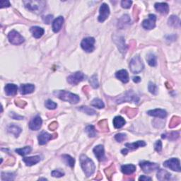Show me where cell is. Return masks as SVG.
I'll list each match as a JSON object with an SVG mask.
<instances>
[{
    "label": "cell",
    "instance_id": "obj_1",
    "mask_svg": "<svg viewBox=\"0 0 181 181\" xmlns=\"http://www.w3.org/2000/svg\"><path fill=\"white\" fill-rule=\"evenodd\" d=\"M80 163H81V166L86 177H90V175L94 174L95 170V165L91 159H90L86 155L82 154L80 156Z\"/></svg>",
    "mask_w": 181,
    "mask_h": 181
},
{
    "label": "cell",
    "instance_id": "obj_2",
    "mask_svg": "<svg viewBox=\"0 0 181 181\" xmlns=\"http://www.w3.org/2000/svg\"><path fill=\"white\" fill-rule=\"evenodd\" d=\"M54 95L59 98V99L63 100L64 101H67L70 103L72 104H77L80 100L79 97L77 95L63 90H55V91H54Z\"/></svg>",
    "mask_w": 181,
    "mask_h": 181
},
{
    "label": "cell",
    "instance_id": "obj_3",
    "mask_svg": "<svg viewBox=\"0 0 181 181\" xmlns=\"http://www.w3.org/2000/svg\"><path fill=\"white\" fill-rule=\"evenodd\" d=\"M115 100V103H118V104L125 102H134L137 103L139 101V98L134 94L132 90H129L127 92H125V94L116 98Z\"/></svg>",
    "mask_w": 181,
    "mask_h": 181
},
{
    "label": "cell",
    "instance_id": "obj_4",
    "mask_svg": "<svg viewBox=\"0 0 181 181\" xmlns=\"http://www.w3.org/2000/svg\"><path fill=\"white\" fill-rule=\"evenodd\" d=\"M24 6L26 9L33 12L41 13L45 7V2L44 1H24Z\"/></svg>",
    "mask_w": 181,
    "mask_h": 181
},
{
    "label": "cell",
    "instance_id": "obj_5",
    "mask_svg": "<svg viewBox=\"0 0 181 181\" xmlns=\"http://www.w3.org/2000/svg\"><path fill=\"white\" fill-rule=\"evenodd\" d=\"M144 64L139 55H136L131 59L130 63V69L134 74H138L144 69Z\"/></svg>",
    "mask_w": 181,
    "mask_h": 181
},
{
    "label": "cell",
    "instance_id": "obj_6",
    "mask_svg": "<svg viewBox=\"0 0 181 181\" xmlns=\"http://www.w3.org/2000/svg\"><path fill=\"white\" fill-rule=\"evenodd\" d=\"M8 39L10 43L15 45H21V44H22L25 40L24 38L23 37L19 32H17L16 30H13L9 33Z\"/></svg>",
    "mask_w": 181,
    "mask_h": 181
},
{
    "label": "cell",
    "instance_id": "obj_7",
    "mask_svg": "<svg viewBox=\"0 0 181 181\" xmlns=\"http://www.w3.org/2000/svg\"><path fill=\"white\" fill-rule=\"evenodd\" d=\"M142 170L144 172L149 173L154 171V170H158L159 168V165L156 163H151L146 161H142L139 163Z\"/></svg>",
    "mask_w": 181,
    "mask_h": 181
},
{
    "label": "cell",
    "instance_id": "obj_8",
    "mask_svg": "<svg viewBox=\"0 0 181 181\" xmlns=\"http://www.w3.org/2000/svg\"><path fill=\"white\" fill-rule=\"evenodd\" d=\"M164 165L165 167H167L170 170H174V171L180 172V160L176 158H172L168 161H165L164 163Z\"/></svg>",
    "mask_w": 181,
    "mask_h": 181
},
{
    "label": "cell",
    "instance_id": "obj_9",
    "mask_svg": "<svg viewBox=\"0 0 181 181\" xmlns=\"http://www.w3.org/2000/svg\"><path fill=\"white\" fill-rule=\"evenodd\" d=\"M94 43L95 39L92 37L86 38L83 39L81 43V46L82 49L85 50L86 53H91L94 50Z\"/></svg>",
    "mask_w": 181,
    "mask_h": 181
},
{
    "label": "cell",
    "instance_id": "obj_10",
    "mask_svg": "<svg viewBox=\"0 0 181 181\" xmlns=\"http://www.w3.org/2000/svg\"><path fill=\"white\" fill-rule=\"evenodd\" d=\"M84 74L81 72H77L67 77V81L72 85H77L84 79Z\"/></svg>",
    "mask_w": 181,
    "mask_h": 181
},
{
    "label": "cell",
    "instance_id": "obj_11",
    "mask_svg": "<svg viewBox=\"0 0 181 181\" xmlns=\"http://www.w3.org/2000/svg\"><path fill=\"white\" fill-rule=\"evenodd\" d=\"M100 15L99 16V22H104L106 20L110 14V8L108 6V4L105 3H103L101 4L99 9Z\"/></svg>",
    "mask_w": 181,
    "mask_h": 181
},
{
    "label": "cell",
    "instance_id": "obj_12",
    "mask_svg": "<svg viewBox=\"0 0 181 181\" xmlns=\"http://www.w3.org/2000/svg\"><path fill=\"white\" fill-rule=\"evenodd\" d=\"M57 136H58V134H50L46 132H42L38 137V143H39L40 145H45V144H47L48 141L55 138Z\"/></svg>",
    "mask_w": 181,
    "mask_h": 181
},
{
    "label": "cell",
    "instance_id": "obj_13",
    "mask_svg": "<svg viewBox=\"0 0 181 181\" xmlns=\"http://www.w3.org/2000/svg\"><path fill=\"white\" fill-rule=\"evenodd\" d=\"M156 16L154 14H149L147 19H145L142 22V26L146 30L153 29L156 26Z\"/></svg>",
    "mask_w": 181,
    "mask_h": 181
},
{
    "label": "cell",
    "instance_id": "obj_14",
    "mask_svg": "<svg viewBox=\"0 0 181 181\" xmlns=\"http://www.w3.org/2000/svg\"><path fill=\"white\" fill-rule=\"evenodd\" d=\"M43 124V120L40 116H35L33 118L29 123V128L32 130H40Z\"/></svg>",
    "mask_w": 181,
    "mask_h": 181
},
{
    "label": "cell",
    "instance_id": "obj_15",
    "mask_svg": "<svg viewBox=\"0 0 181 181\" xmlns=\"http://www.w3.org/2000/svg\"><path fill=\"white\" fill-rule=\"evenodd\" d=\"M114 41L120 53L122 54H125L127 51V45L124 38L122 37V36H119V37H116L115 36V37H114Z\"/></svg>",
    "mask_w": 181,
    "mask_h": 181
},
{
    "label": "cell",
    "instance_id": "obj_16",
    "mask_svg": "<svg viewBox=\"0 0 181 181\" xmlns=\"http://www.w3.org/2000/svg\"><path fill=\"white\" fill-rule=\"evenodd\" d=\"M94 153L99 161H103L105 159V151L103 146L98 145L95 146L94 149Z\"/></svg>",
    "mask_w": 181,
    "mask_h": 181
},
{
    "label": "cell",
    "instance_id": "obj_17",
    "mask_svg": "<svg viewBox=\"0 0 181 181\" xmlns=\"http://www.w3.org/2000/svg\"><path fill=\"white\" fill-rule=\"evenodd\" d=\"M35 90V86L30 84H21L20 86V92L22 95L31 94Z\"/></svg>",
    "mask_w": 181,
    "mask_h": 181
},
{
    "label": "cell",
    "instance_id": "obj_18",
    "mask_svg": "<svg viewBox=\"0 0 181 181\" xmlns=\"http://www.w3.org/2000/svg\"><path fill=\"white\" fill-rule=\"evenodd\" d=\"M4 90L7 95H9V96H13V95H15L17 94L18 87L16 85L14 84H8L5 86Z\"/></svg>",
    "mask_w": 181,
    "mask_h": 181
},
{
    "label": "cell",
    "instance_id": "obj_19",
    "mask_svg": "<svg viewBox=\"0 0 181 181\" xmlns=\"http://www.w3.org/2000/svg\"><path fill=\"white\" fill-rule=\"evenodd\" d=\"M154 7L156 11L161 13L162 14L165 15L169 12V7L167 3H164V2H162V3H156Z\"/></svg>",
    "mask_w": 181,
    "mask_h": 181
},
{
    "label": "cell",
    "instance_id": "obj_20",
    "mask_svg": "<svg viewBox=\"0 0 181 181\" xmlns=\"http://www.w3.org/2000/svg\"><path fill=\"white\" fill-rule=\"evenodd\" d=\"M148 115L159 118H165L167 116L166 111L163 109H155L148 111Z\"/></svg>",
    "mask_w": 181,
    "mask_h": 181
},
{
    "label": "cell",
    "instance_id": "obj_21",
    "mask_svg": "<svg viewBox=\"0 0 181 181\" xmlns=\"http://www.w3.org/2000/svg\"><path fill=\"white\" fill-rule=\"evenodd\" d=\"M64 23V18L63 16H59L54 20L53 22V30L55 33H58L61 30L62 26Z\"/></svg>",
    "mask_w": 181,
    "mask_h": 181
},
{
    "label": "cell",
    "instance_id": "obj_22",
    "mask_svg": "<svg viewBox=\"0 0 181 181\" xmlns=\"http://www.w3.org/2000/svg\"><path fill=\"white\" fill-rule=\"evenodd\" d=\"M115 77L124 84H126L129 81V74L125 69H122V70L116 72Z\"/></svg>",
    "mask_w": 181,
    "mask_h": 181
},
{
    "label": "cell",
    "instance_id": "obj_23",
    "mask_svg": "<svg viewBox=\"0 0 181 181\" xmlns=\"http://www.w3.org/2000/svg\"><path fill=\"white\" fill-rule=\"evenodd\" d=\"M23 161L28 166H31V165L38 164L40 161V157L39 156H34L30 157H25L23 159Z\"/></svg>",
    "mask_w": 181,
    "mask_h": 181
},
{
    "label": "cell",
    "instance_id": "obj_24",
    "mask_svg": "<svg viewBox=\"0 0 181 181\" xmlns=\"http://www.w3.org/2000/svg\"><path fill=\"white\" fill-rule=\"evenodd\" d=\"M171 178V174L169 173L167 170L164 169H160L157 172V178L159 180H169Z\"/></svg>",
    "mask_w": 181,
    "mask_h": 181
},
{
    "label": "cell",
    "instance_id": "obj_25",
    "mask_svg": "<svg viewBox=\"0 0 181 181\" xmlns=\"http://www.w3.org/2000/svg\"><path fill=\"white\" fill-rule=\"evenodd\" d=\"M30 31L31 32L33 36L35 38H40L43 35L45 30L43 28L39 26H33L30 28Z\"/></svg>",
    "mask_w": 181,
    "mask_h": 181
},
{
    "label": "cell",
    "instance_id": "obj_26",
    "mask_svg": "<svg viewBox=\"0 0 181 181\" xmlns=\"http://www.w3.org/2000/svg\"><path fill=\"white\" fill-rule=\"evenodd\" d=\"M121 112L123 113L124 114L127 115V116H128V118H133L134 117H135L137 114L138 109H137V108H129V107H125V108H123Z\"/></svg>",
    "mask_w": 181,
    "mask_h": 181
},
{
    "label": "cell",
    "instance_id": "obj_27",
    "mask_svg": "<svg viewBox=\"0 0 181 181\" xmlns=\"http://www.w3.org/2000/svg\"><path fill=\"white\" fill-rule=\"evenodd\" d=\"M121 170L122 172L125 175H130L136 170V166L133 164H128V165H123L121 167Z\"/></svg>",
    "mask_w": 181,
    "mask_h": 181
},
{
    "label": "cell",
    "instance_id": "obj_28",
    "mask_svg": "<svg viewBox=\"0 0 181 181\" xmlns=\"http://www.w3.org/2000/svg\"><path fill=\"white\" fill-rule=\"evenodd\" d=\"M126 121L125 119L121 116H116V117L113 119V125L116 129H120L125 125Z\"/></svg>",
    "mask_w": 181,
    "mask_h": 181
},
{
    "label": "cell",
    "instance_id": "obj_29",
    "mask_svg": "<svg viewBox=\"0 0 181 181\" xmlns=\"http://www.w3.org/2000/svg\"><path fill=\"white\" fill-rule=\"evenodd\" d=\"M21 128H19V126L15 125L13 124V125H10L8 128H7V131L9 132V133H12L14 134V135L16 137H18L19 136V134L21 132Z\"/></svg>",
    "mask_w": 181,
    "mask_h": 181
},
{
    "label": "cell",
    "instance_id": "obj_30",
    "mask_svg": "<svg viewBox=\"0 0 181 181\" xmlns=\"http://www.w3.org/2000/svg\"><path fill=\"white\" fill-rule=\"evenodd\" d=\"M146 145V142L144 141H137L132 144H130V143L125 144V146L128 147L129 149H138L139 147L145 146Z\"/></svg>",
    "mask_w": 181,
    "mask_h": 181
},
{
    "label": "cell",
    "instance_id": "obj_31",
    "mask_svg": "<svg viewBox=\"0 0 181 181\" xmlns=\"http://www.w3.org/2000/svg\"><path fill=\"white\" fill-rule=\"evenodd\" d=\"M180 133L178 132H173L170 133H166V134H163L161 135V137L163 139H167L170 141H175L179 137Z\"/></svg>",
    "mask_w": 181,
    "mask_h": 181
},
{
    "label": "cell",
    "instance_id": "obj_32",
    "mask_svg": "<svg viewBox=\"0 0 181 181\" xmlns=\"http://www.w3.org/2000/svg\"><path fill=\"white\" fill-rule=\"evenodd\" d=\"M168 23H169V25L170 26L174 28H179L180 26V19H178V16H174V15H173V16L169 18Z\"/></svg>",
    "mask_w": 181,
    "mask_h": 181
},
{
    "label": "cell",
    "instance_id": "obj_33",
    "mask_svg": "<svg viewBox=\"0 0 181 181\" xmlns=\"http://www.w3.org/2000/svg\"><path fill=\"white\" fill-rule=\"evenodd\" d=\"M130 21H131L130 18L128 14L123 15V16L120 18V20H119L118 27H120V28H123L125 27L126 25L130 24Z\"/></svg>",
    "mask_w": 181,
    "mask_h": 181
},
{
    "label": "cell",
    "instance_id": "obj_34",
    "mask_svg": "<svg viewBox=\"0 0 181 181\" xmlns=\"http://www.w3.org/2000/svg\"><path fill=\"white\" fill-rule=\"evenodd\" d=\"M62 158H63L64 162L65 163V164L69 165V166H70L71 168L74 167V164H75V159L74 158H72L71 156H69V155H67V154H64L62 156Z\"/></svg>",
    "mask_w": 181,
    "mask_h": 181
},
{
    "label": "cell",
    "instance_id": "obj_35",
    "mask_svg": "<svg viewBox=\"0 0 181 181\" xmlns=\"http://www.w3.org/2000/svg\"><path fill=\"white\" fill-rule=\"evenodd\" d=\"M85 132H86L89 137H95L97 135V132L95 130V127L93 125L87 126L86 129H85Z\"/></svg>",
    "mask_w": 181,
    "mask_h": 181
},
{
    "label": "cell",
    "instance_id": "obj_36",
    "mask_svg": "<svg viewBox=\"0 0 181 181\" xmlns=\"http://www.w3.org/2000/svg\"><path fill=\"white\" fill-rule=\"evenodd\" d=\"M115 172V167L113 164H111L109 167L105 169V175H106L108 179L110 180H111V179H112L111 177L113 176V175L114 174Z\"/></svg>",
    "mask_w": 181,
    "mask_h": 181
},
{
    "label": "cell",
    "instance_id": "obj_37",
    "mask_svg": "<svg viewBox=\"0 0 181 181\" xmlns=\"http://www.w3.org/2000/svg\"><path fill=\"white\" fill-rule=\"evenodd\" d=\"M181 123V119L178 116H173L169 123V128H174L175 127L179 125Z\"/></svg>",
    "mask_w": 181,
    "mask_h": 181
},
{
    "label": "cell",
    "instance_id": "obj_38",
    "mask_svg": "<svg viewBox=\"0 0 181 181\" xmlns=\"http://www.w3.org/2000/svg\"><path fill=\"white\" fill-rule=\"evenodd\" d=\"M146 60L148 62V63L150 66L151 67H156L157 64L156 61V57L155 56L154 54L149 53L146 57Z\"/></svg>",
    "mask_w": 181,
    "mask_h": 181
},
{
    "label": "cell",
    "instance_id": "obj_39",
    "mask_svg": "<svg viewBox=\"0 0 181 181\" xmlns=\"http://www.w3.org/2000/svg\"><path fill=\"white\" fill-rule=\"evenodd\" d=\"M78 110L81 111L83 113H86V114L89 115H96V112H95V110L92 109V108H90L88 106H81V107H79Z\"/></svg>",
    "mask_w": 181,
    "mask_h": 181
},
{
    "label": "cell",
    "instance_id": "obj_40",
    "mask_svg": "<svg viewBox=\"0 0 181 181\" xmlns=\"http://www.w3.org/2000/svg\"><path fill=\"white\" fill-rule=\"evenodd\" d=\"M31 147L30 146H25L24 148H21V149H16L15 150V151L16 153L19 154L21 156H25L28 154H29L30 151H31Z\"/></svg>",
    "mask_w": 181,
    "mask_h": 181
},
{
    "label": "cell",
    "instance_id": "obj_41",
    "mask_svg": "<svg viewBox=\"0 0 181 181\" xmlns=\"http://www.w3.org/2000/svg\"><path fill=\"white\" fill-rule=\"evenodd\" d=\"M90 105L94 107L99 108V109H101V108H103L105 107L104 103L99 99H95L93 100L91 103H90Z\"/></svg>",
    "mask_w": 181,
    "mask_h": 181
},
{
    "label": "cell",
    "instance_id": "obj_42",
    "mask_svg": "<svg viewBox=\"0 0 181 181\" xmlns=\"http://www.w3.org/2000/svg\"><path fill=\"white\" fill-rule=\"evenodd\" d=\"M98 127L100 130V131L106 132L108 131V121L106 120H100V122L98 123Z\"/></svg>",
    "mask_w": 181,
    "mask_h": 181
},
{
    "label": "cell",
    "instance_id": "obj_43",
    "mask_svg": "<svg viewBox=\"0 0 181 181\" xmlns=\"http://www.w3.org/2000/svg\"><path fill=\"white\" fill-rule=\"evenodd\" d=\"M2 180H14L15 178V174L12 173H2L1 175Z\"/></svg>",
    "mask_w": 181,
    "mask_h": 181
},
{
    "label": "cell",
    "instance_id": "obj_44",
    "mask_svg": "<svg viewBox=\"0 0 181 181\" xmlns=\"http://www.w3.org/2000/svg\"><path fill=\"white\" fill-rule=\"evenodd\" d=\"M89 82L91 86L94 88V89H98L99 86V81H98V77L97 75H93V76L90 77L89 79Z\"/></svg>",
    "mask_w": 181,
    "mask_h": 181
},
{
    "label": "cell",
    "instance_id": "obj_45",
    "mask_svg": "<svg viewBox=\"0 0 181 181\" xmlns=\"http://www.w3.org/2000/svg\"><path fill=\"white\" fill-rule=\"evenodd\" d=\"M45 107L49 110H54V109H55L57 106H58V105H57L56 103L53 102V100H51L50 99L46 100L45 103Z\"/></svg>",
    "mask_w": 181,
    "mask_h": 181
},
{
    "label": "cell",
    "instance_id": "obj_46",
    "mask_svg": "<svg viewBox=\"0 0 181 181\" xmlns=\"http://www.w3.org/2000/svg\"><path fill=\"white\" fill-rule=\"evenodd\" d=\"M148 89L149 90L150 93H151L152 94L156 95L158 94V87L154 83L149 82V86H148Z\"/></svg>",
    "mask_w": 181,
    "mask_h": 181
},
{
    "label": "cell",
    "instance_id": "obj_47",
    "mask_svg": "<svg viewBox=\"0 0 181 181\" xmlns=\"http://www.w3.org/2000/svg\"><path fill=\"white\" fill-rule=\"evenodd\" d=\"M127 138V135L125 133H118L115 136V140L118 142H122L125 140Z\"/></svg>",
    "mask_w": 181,
    "mask_h": 181
},
{
    "label": "cell",
    "instance_id": "obj_48",
    "mask_svg": "<svg viewBox=\"0 0 181 181\" xmlns=\"http://www.w3.org/2000/svg\"><path fill=\"white\" fill-rule=\"evenodd\" d=\"M51 175L55 178H61L64 175V173L60 170H55L52 171Z\"/></svg>",
    "mask_w": 181,
    "mask_h": 181
},
{
    "label": "cell",
    "instance_id": "obj_49",
    "mask_svg": "<svg viewBox=\"0 0 181 181\" xmlns=\"http://www.w3.org/2000/svg\"><path fill=\"white\" fill-rule=\"evenodd\" d=\"M15 104H16V105L18 107L24 108L26 105L27 103H26V102L25 101V100H23L21 99H18L16 100H15Z\"/></svg>",
    "mask_w": 181,
    "mask_h": 181
},
{
    "label": "cell",
    "instance_id": "obj_50",
    "mask_svg": "<svg viewBox=\"0 0 181 181\" xmlns=\"http://www.w3.org/2000/svg\"><path fill=\"white\" fill-rule=\"evenodd\" d=\"M132 4V2L130 1V0H124V1L121 2V6L124 9L130 8Z\"/></svg>",
    "mask_w": 181,
    "mask_h": 181
},
{
    "label": "cell",
    "instance_id": "obj_51",
    "mask_svg": "<svg viewBox=\"0 0 181 181\" xmlns=\"http://www.w3.org/2000/svg\"><path fill=\"white\" fill-rule=\"evenodd\" d=\"M154 149L157 152H161L162 150V143L161 141L158 140L154 144Z\"/></svg>",
    "mask_w": 181,
    "mask_h": 181
},
{
    "label": "cell",
    "instance_id": "obj_52",
    "mask_svg": "<svg viewBox=\"0 0 181 181\" xmlns=\"http://www.w3.org/2000/svg\"><path fill=\"white\" fill-rule=\"evenodd\" d=\"M53 15H48L47 16L43 17V21L45 23V24H50L52 21V20H53Z\"/></svg>",
    "mask_w": 181,
    "mask_h": 181
},
{
    "label": "cell",
    "instance_id": "obj_53",
    "mask_svg": "<svg viewBox=\"0 0 181 181\" xmlns=\"http://www.w3.org/2000/svg\"><path fill=\"white\" fill-rule=\"evenodd\" d=\"M10 117H12L13 119H14V120H23L24 118L23 117V116H21L19 115H16V113H10Z\"/></svg>",
    "mask_w": 181,
    "mask_h": 181
},
{
    "label": "cell",
    "instance_id": "obj_54",
    "mask_svg": "<svg viewBox=\"0 0 181 181\" xmlns=\"http://www.w3.org/2000/svg\"><path fill=\"white\" fill-rule=\"evenodd\" d=\"M48 128L50 130L55 131V130H57V128H58V123L57 122H53L52 123H50V125H49Z\"/></svg>",
    "mask_w": 181,
    "mask_h": 181
},
{
    "label": "cell",
    "instance_id": "obj_55",
    "mask_svg": "<svg viewBox=\"0 0 181 181\" xmlns=\"http://www.w3.org/2000/svg\"><path fill=\"white\" fill-rule=\"evenodd\" d=\"M0 7L1 8H4V7H9L11 6V4H10V2L9 1H1L0 2Z\"/></svg>",
    "mask_w": 181,
    "mask_h": 181
},
{
    "label": "cell",
    "instance_id": "obj_56",
    "mask_svg": "<svg viewBox=\"0 0 181 181\" xmlns=\"http://www.w3.org/2000/svg\"><path fill=\"white\" fill-rule=\"evenodd\" d=\"M139 180H151V178L149 177H146L145 175H142L139 177Z\"/></svg>",
    "mask_w": 181,
    "mask_h": 181
},
{
    "label": "cell",
    "instance_id": "obj_57",
    "mask_svg": "<svg viewBox=\"0 0 181 181\" xmlns=\"http://www.w3.org/2000/svg\"><path fill=\"white\" fill-rule=\"evenodd\" d=\"M141 78L139 77H134V78H133V81L134 82V83H137H137H139L141 81Z\"/></svg>",
    "mask_w": 181,
    "mask_h": 181
},
{
    "label": "cell",
    "instance_id": "obj_58",
    "mask_svg": "<svg viewBox=\"0 0 181 181\" xmlns=\"http://www.w3.org/2000/svg\"><path fill=\"white\" fill-rule=\"evenodd\" d=\"M103 178V177H102V175H100V173H99V174H98V175H97V177H95V180H101Z\"/></svg>",
    "mask_w": 181,
    "mask_h": 181
},
{
    "label": "cell",
    "instance_id": "obj_59",
    "mask_svg": "<svg viewBox=\"0 0 181 181\" xmlns=\"http://www.w3.org/2000/svg\"><path fill=\"white\" fill-rule=\"evenodd\" d=\"M121 152H122V154H124V155H126L127 154H128V149H123L122 151H121Z\"/></svg>",
    "mask_w": 181,
    "mask_h": 181
},
{
    "label": "cell",
    "instance_id": "obj_60",
    "mask_svg": "<svg viewBox=\"0 0 181 181\" xmlns=\"http://www.w3.org/2000/svg\"><path fill=\"white\" fill-rule=\"evenodd\" d=\"M83 90H84V92H87L88 90H89V87L88 86H84V88H83Z\"/></svg>",
    "mask_w": 181,
    "mask_h": 181
},
{
    "label": "cell",
    "instance_id": "obj_61",
    "mask_svg": "<svg viewBox=\"0 0 181 181\" xmlns=\"http://www.w3.org/2000/svg\"><path fill=\"white\" fill-rule=\"evenodd\" d=\"M39 180H47V179H46V178H40Z\"/></svg>",
    "mask_w": 181,
    "mask_h": 181
}]
</instances>
